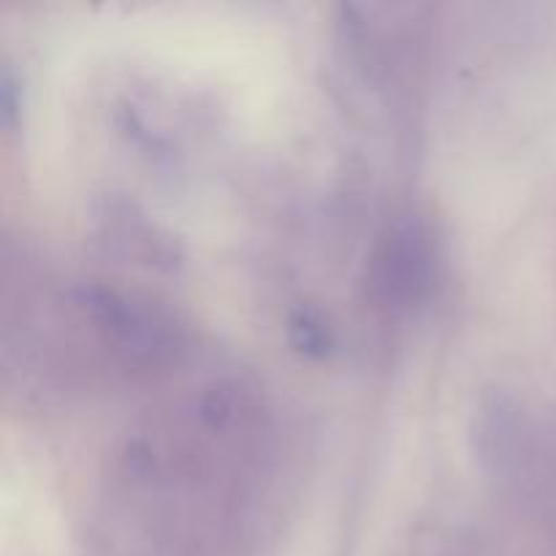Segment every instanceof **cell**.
<instances>
[{"mask_svg":"<svg viewBox=\"0 0 556 556\" xmlns=\"http://www.w3.org/2000/svg\"><path fill=\"white\" fill-rule=\"evenodd\" d=\"M65 302L85 348L90 345L119 372L152 375L185 351L182 326L152 299L103 282H81Z\"/></svg>","mask_w":556,"mask_h":556,"instance_id":"6da1fadb","label":"cell"},{"mask_svg":"<svg viewBox=\"0 0 556 556\" xmlns=\"http://www.w3.org/2000/svg\"><path fill=\"white\" fill-rule=\"evenodd\" d=\"M440 239L432 223L402 215L383 231L367 264V296L389 313L424 307L440 280Z\"/></svg>","mask_w":556,"mask_h":556,"instance_id":"7a4b0ae2","label":"cell"}]
</instances>
